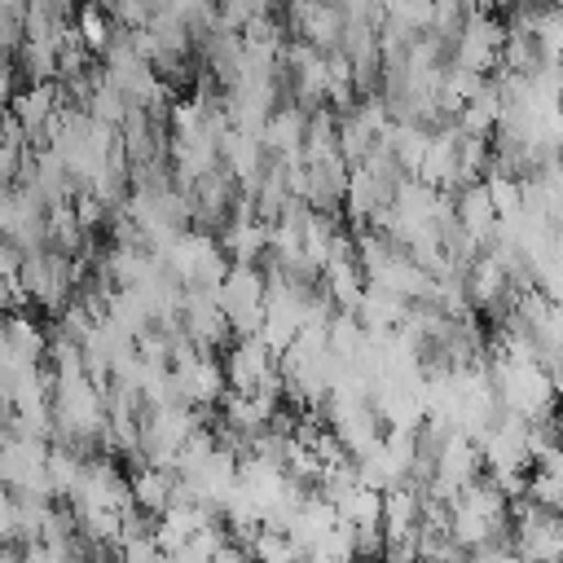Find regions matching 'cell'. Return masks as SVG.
<instances>
[{
  "instance_id": "6da1fadb",
  "label": "cell",
  "mask_w": 563,
  "mask_h": 563,
  "mask_svg": "<svg viewBox=\"0 0 563 563\" xmlns=\"http://www.w3.org/2000/svg\"><path fill=\"white\" fill-rule=\"evenodd\" d=\"M220 369H224V387L238 391V396H255V391L277 374L273 352H268L260 339H238Z\"/></svg>"
},
{
  "instance_id": "7a4b0ae2",
  "label": "cell",
  "mask_w": 563,
  "mask_h": 563,
  "mask_svg": "<svg viewBox=\"0 0 563 563\" xmlns=\"http://www.w3.org/2000/svg\"><path fill=\"white\" fill-rule=\"evenodd\" d=\"M207 563H255V559H251V554H246L242 545H233V541H224V545H220V550H216V554H211Z\"/></svg>"
}]
</instances>
